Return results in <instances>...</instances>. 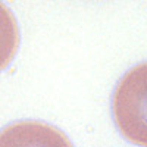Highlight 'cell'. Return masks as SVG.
<instances>
[{
	"label": "cell",
	"mask_w": 147,
	"mask_h": 147,
	"mask_svg": "<svg viewBox=\"0 0 147 147\" xmlns=\"http://www.w3.org/2000/svg\"><path fill=\"white\" fill-rule=\"evenodd\" d=\"M113 115L122 136L147 146V62L125 74L113 96Z\"/></svg>",
	"instance_id": "6da1fadb"
}]
</instances>
